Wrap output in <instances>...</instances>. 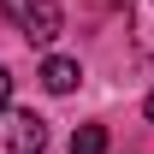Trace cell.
Instances as JSON below:
<instances>
[{
  "label": "cell",
  "instance_id": "6da1fadb",
  "mask_svg": "<svg viewBox=\"0 0 154 154\" xmlns=\"http://www.w3.org/2000/svg\"><path fill=\"white\" fill-rule=\"evenodd\" d=\"M48 148V119L30 107H0V154H42Z\"/></svg>",
  "mask_w": 154,
  "mask_h": 154
},
{
  "label": "cell",
  "instance_id": "7a4b0ae2",
  "mask_svg": "<svg viewBox=\"0 0 154 154\" xmlns=\"http://www.w3.org/2000/svg\"><path fill=\"white\" fill-rule=\"evenodd\" d=\"M18 30L36 42V48H48V42L65 30V0H30V6H24V18H18Z\"/></svg>",
  "mask_w": 154,
  "mask_h": 154
},
{
  "label": "cell",
  "instance_id": "3957f363",
  "mask_svg": "<svg viewBox=\"0 0 154 154\" xmlns=\"http://www.w3.org/2000/svg\"><path fill=\"white\" fill-rule=\"evenodd\" d=\"M77 77H83V65H77V59H42V89H48V95H71L77 89Z\"/></svg>",
  "mask_w": 154,
  "mask_h": 154
},
{
  "label": "cell",
  "instance_id": "277c9868",
  "mask_svg": "<svg viewBox=\"0 0 154 154\" xmlns=\"http://www.w3.org/2000/svg\"><path fill=\"white\" fill-rule=\"evenodd\" d=\"M131 36L142 54H154V0H136L131 6Z\"/></svg>",
  "mask_w": 154,
  "mask_h": 154
},
{
  "label": "cell",
  "instance_id": "5b68a950",
  "mask_svg": "<svg viewBox=\"0 0 154 154\" xmlns=\"http://www.w3.org/2000/svg\"><path fill=\"white\" fill-rule=\"evenodd\" d=\"M71 154H107V125H83L71 136Z\"/></svg>",
  "mask_w": 154,
  "mask_h": 154
},
{
  "label": "cell",
  "instance_id": "8992f818",
  "mask_svg": "<svg viewBox=\"0 0 154 154\" xmlns=\"http://www.w3.org/2000/svg\"><path fill=\"white\" fill-rule=\"evenodd\" d=\"M0 107H12V71L0 65Z\"/></svg>",
  "mask_w": 154,
  "mask_h": 154
},
{
  "label": "cell",
  "instance_id": "52a82bcc",
  "mask_svg": "<svg viewBox=\"0 0 154 154\" xmlns=\"http://www.w3.org/2000/svg\"><path fill=\"white\" fill-rule=\"evenodd\" d=\"M24 6H30V0H0V12H6V18H12V24L24 18Z\"/></svg>",
  "mask_w": 154,
  "mask_h": 154
},
{
  "label": "cell",
  "instance_id": "ba28073f",
  "mask_svg": "<svg viewBox=\"0 0 154 154\" xmlns=\"http://www.w3.org/2000/svg\"><path fill=\"white\" fill-rule=\"evenodd\" d=\"M142 113H148V125H154V89H148V101H142Z\"/></svg>",
  "mask_w": 154,
  "mask_h": 154
}]
</instances>
